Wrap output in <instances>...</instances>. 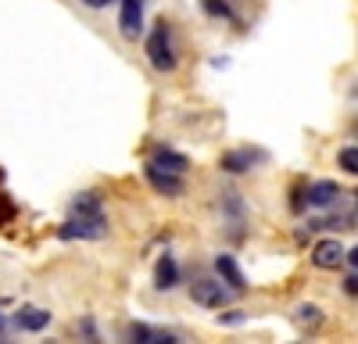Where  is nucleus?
I'll return each instance as SVG.
<instances>
[{"label":"nucleus","mask_w":358,"mask_h":344,"mask_svg":"<svg viewBox=\"0 0 358 344\" xmlns=\"http://www.w3.org/2000/svg\"><path fill=\"white\" fill-rule=\"evenodd\" d=\"M147 62L158 72H176V65H179V54H176V43H172V25L165 18H158L151 36H147Z\"/></svg>","instance_id":"f257e3e1"},{"label":"nucleus","mask_w":358,"mask_h":344,"mask_svg":"<svg viewBox=\"0 0 358 344\" xmlns=\"http://www.w3.org/2000/svg\"><path fill=\"white\" fill-rule=\"evenodd\" d=\"M62 241H104L108 237V215H69L57 226Z\"/></svg>","instance_id":"f03ea898"},{"label":"nucleus","mask_w":358,"mask_h":344,"mask_svg":"<svg viewBox=\"0 0 358 344\" xmlns=\"http://www.w3.org/2000/svg\"><path fill=\"white\" fill-rule=\"evenodd\" d=\"M190 298L194 305H204V308H222L236 298V291H229V287H222V280H194L190 283Z\"/></svg>","instance_id":"7ed1b4c3"},{"label":"nucleus","mask_w":358,"mask_h":344,"mask_svg":"<svg viewBox=\"0 0 358 344\" xmlns=\"http://www.w3.org/2000/svg\"><path fill=\"white\" fill-rule=\"evenodd\" d=\"M143 180L151 183V190L162 194V197H183V190H187V183H183V176H179V172L158 169L155 162L143 165Z\"/></svg>","instance_id":"20e7f679"},{"label":"nucleus","mask_w":358,"mask_h":344,"mask_svg":"<svg viewBox=\"0 0 358 344\" xmlns=\"http://www.w3.org/2000/svg\"><path fill=\"white\" fill-rule=\"evenodd\" d=\"M268 155L265 151H248V148H241V151H226L222 155V162H219V169L222 172H229V176H244V172H251L258 162H265Z\"/></svg>","instance_id":"39448f33"},{"label":"nucleus","mask_w":358,"mask_h":344,"mask_svg":"<svg viewBox=\"0 0 358 344\" xmlns=\"http://www.w3.org/2000/svg\"><path fill=\"white\" fill-rule=\"evenodd\" d=\"M215 273H219V280L229 287V291H248V276H244V269L236 266V258L233 255H226V251H219L215 255Z\"/></svg>","instance_id":"423d86ee"},{"label":"nucleus","mask_w":358,"mask_h":344,"mask_svg":"<svg viewBox=\"0 0 358 344\" xmlns=\"http://www.w3.org/2000/svg\"><path fill=\"white\" fill-rule=\"evenodd\" d=\"M344 262V244L337 237H326L312 248V266L315 269H337Z\"/></svg>","instance_id":"0eeeda50"},{"label":"nucleus","mask_w":358,"mask_h":344,"mask_svg":"<svg viewBox=\"0 0 358 344\" xmlns=\"http://www.w3.org/2000/svg\"><path fill=\"white\" fill-rule=\"evenodd\" d=\"M11 323H15V330H22V334H40V330L50 327V312L40 308V305H25V308L15 312Z\"/></svg>","instance_id":"6e6552de"},{"label":"nucleus","mask_w":358,"mask_h":344,"mask_svg":"<svg viewBox=\"0 0 358 344\" xmlns=\"http://www.w3.org/2000/svg\"><path fill=\"white\" fill-rule=\"evenodd\" d=\"M118 29L126 40H136L143 33V0H122V15H118Z\"/></svg>","instance_id":"1a4fd4ad"},{"label":"nucleus","mask_w":358,"mask_h":344,"mask_svg":"<svg viewBox=\"0 0 358 344\" xmlns=\"http://www.w3.org/2000/svg\"><path fill=\"white\" fill-rule=\"evenodd\" d=\"M305 197L312 208H334L341 201V187L334 180H315L312 187H305Z\"/></svg>","instance_id":"9d476101"},{"label":"nucleus","mask_w":358,"mask_h":344,"mask_svg":"<svg viewBox=\"0 0 358 344\" xmlns=\"http://www.w3.org/2000/svg\"><path fill=\"white\" fill-rule=\"evenodd\" d=\"M155 287H158V291H176V287H179V262H176V255L165 251L155 262Z\"/></svg>","instance_id":"9b49d317"},{"label":"nucleus","mask_w":358,"mask_h":344,"mask_svg":"<svg viewBox=\"0 0 358 344\" xmlns=\"http://www.w3.org/2000/svg\"><path fill=\"white\" fill-rule=\"evenodd\" d=\"M219 197H222V201H219V205H222V215L233 222V234L241 237V226H244V197L236 194V190H222Z\"/></svg>","instance_id":"f8f14e48"},{"label":"nucleus","mask_w":358,"mask_h":344,"mask_svg":"<svg viewBox=\"0 0 358 344\" xmlns=\"http://www.w3.org/2000/svg\"><path fill=\"white\" fill-rule=\"evenodd\" d=\"M133 341H140V344H176L179 337L176 334H169V330H155V327H147V323H129V330H126Z\"/></svg>","instance_id":"ddd939ff"},{"label":"nucleus","mask_w":358,"mask_h":344,"mask_svg":"<svg viewBox=\"0 0 358 344\" xmlns=\"http://www.w3.org/2000/svg\"><path fill=\"white\" fill-rule=\"evenodd\" d=\"M151 162H155L158 169L179 172V176H187V172H190V158H187V155H179V151H172V148H158Z\"/></svg>","instance_id":"4468645a"},{"label":"nucleus","mask_w":358,"mask_h":344,"mask_svg":"<svg viewBox=\"0 0 358 344\" xmlns=\"http://www.w3.org/2000/svg\"><path fill=\"white\" fill-rule=\"evenodd\" d=\"M72 215H104V201L94 190H83L72 197Z\"/></svg>","instance_id":"2eb2a0df"},{"label":"nucleus","mask_w":358,"mask_h":344,"mask_svg":"<svg viewBox=\"0 0 358 344\" xmlns=\"http://www.w3.org/2000/svg\"><path fill=\"white\" fill-rule=\"evenodd\" d=\"M322 320H326L322 308H319V305H312V301H301V305L294 308V323H297V327H305V330H319V327H322Z\"/></svg>","instance_id":"dca6fc26"},{"label":"nucleus","mask_w":358,"mask_h":344,"mask_svg":"<svg viewBox=\"0 0 358 344\" xmlns=\"http://www.w3.org/2000/svg\"><path fill=\"white\" fill-rule=\"evenodd\" d=\"M201 8H204V15H212V18L236 22V11L229 8V0H201Z\"/></svg>","instance_id":"f3484780"},{"label":"nucleus","mask_w":358,"mask_h":344,"mask_svg":"<svg viewBox=\"0 0 358 344\" xmlns=\"http://www.w3.org/2000/svg\"><path fill=\"white\" fill-rule=\"evenodd\" d=\"M337 165L348 172V176H358V148L355 143H348V148L337 151Z\"/></svg>","instance_id":"a211bd4d"},{"label":"nucleus","mask_w":358,"mask_h":344,"mask_svg":"<svg viewBox=\"0 0 358 344\" xmlns=\"http://www.w3.org/2000/svg\"><path fill=\"white\" fill-rule=\"evenodd\" d=\"M15 219V201L8 194H0V226H8Z\"/></svg>","instance_id":"6ab92c4d"},{"label":"nucleus","mask_w":358,"mask_h":344,"mask_svg":"<svg viewBox=\"0 0 358 344\" xmlns=\"http://www.w3.org/2000/svg\"><path fill=\"white\" fill-rule=\"evenodd\" d=\"M305 205H308V197H305V187H294V201H290V212H294V215H301V212H305Z\"/></svg>","instance_id":"aec40b11"},{"label":"nucleus","mask_w":358,"mask_h":344,"mask_svg":"<svg viewBox=\"0 0 358 344\" xmlns=\"http://www.w3.org/2000/svg\"><path fill=\"white\" fill-rule=\"evenodd\" d=\"M244 320H248V315H244L241 308H236V312H222V315H219V323H226V327H236V323H244Z\"/></svg>","instance_id":"412c9836"},{"label":"nucleus","mask_w":358,"mask_h":344,"mask_svg":"<svg viewBox=\"0 0 358 344\" xmlns=\"http://www.w3.org/2000/svg\"><path fill=\"white\" fill-rule=\"evenodd\" d=\"M344 294H348V298H358V269L344 280Z\"/></svg>","instance_id":"4be33fe9"},{"label":"nucleus","mask_w":358,"mask_h":344,"mask_svg":"<svg viewBox=\"0 0 358 344\" xmlns=\"http://www.w3.org/2000/svg\"><path fill=\"white\" fill-rule=\"evenodd\" d=\"M79 4H86L90 11H101V8H108V4H111V0H79Z\"/></svg>","instance_id":"5701e85b"},{"label":"nucleus","mask_w":358,"mask_h":344,"mask_svg":"<svg viewBox=\"0 0 358 344\" xmlns=\"http://www.w3.org/2000/svg\"><path fill=\"white\" fill-rule=\"evenodd\" d=\"M344 258H348V262H351V269H358V244H355L351 251H344Z\"/></svg>","instance_id":"b1692460"},{"label":"nucleus","mask_w":358,"mask_h":344,"mask_svg":"<svg viewBox=\"0 0 358 344\" xmlns=\"http://www.w3.org/2000/svg\"><path fill=\"white\" fill-rule=\"evenodd\" d=\"M0 183H4V169H0Z\"/></svg>","instance_id":"393cba45"},{"label":"nucleus","mask_w":358,"mask_h":344,"mask_svg":"<svg viewBox=\"0 0 358 344\" xmlns=\"http://www.w3.org/2000/svg\"><path fill=\"white\" fill-rule=\"evenodd\" d=\"M0 334H4V320H0Z\"/></svg>","instance_id":"a878e982"},{"label":"nucleus","mask_w":358,"mask_h":344,"mask_svg":"<svg viewBox=\"0 0 358 344\" xmlns=\"http://www.w3.org/2000/svg\"><path fill=\"white\" fill-rule=\"evenodd\" d=\"M355 208H358V194H355Z\"/></svg>","instance_id":"bb28decb"}]
</instances>
